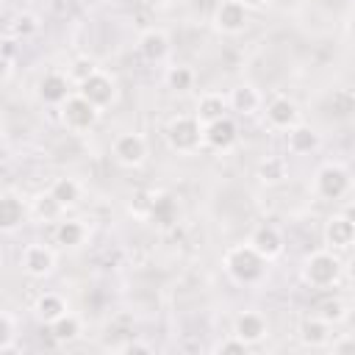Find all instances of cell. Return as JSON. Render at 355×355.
I'll return each mask as SVG.
<instances>
[{
    "instance_id": "1",
    "label": "cell",
    "mask_w": 355,
    "mask_h": 355,
    "mask_svg": "<svg viewBox=\"0 0 355 355\" xmlns=\"http://www.w3.org/2000/svg\"><path fill=\"white\" fill-rule=\"evenodd\" d=\"M222 266L227 272V277L244 288H252V286H261L266 280V272H269V261H263L250 244H236L225 252L222 258Z\"/></svg>"
},
{
    "instance_id": "2",
    "label": "cell",
    "mask_w": 355,
    "mask_h": 355,
    "mask_svg": "<svg viewBox=\"0 0 355 355\" xmlns=\"http://www.w3.org/2000/svg\"><path fill=\"white\" fill-rule=\"evenodd\" d=\"M164 141L178 155H194L205 147L202 139V122L194 114H178L164 128Z\"/></svg>"
},
{
    "instance_id": "3",
    "label": "cell",
    "mask_w": 355,
    "mask_h": 355,
    "mask_svg": "<svg viewBox=\"0 0 355 355\" xmlns=\"http://www.w3.org/2000/svg\"><path fill=\"white\" fill-rule=\"evenodd\" d=\"M300 275L302 280L311 286V288H333L338 280H341V258L338 252L333 250H313L311 255H305L302 266H300Z\"/></svg>"
},
{
    "instance_id": "4",
    "label": "cell",
    "mask_w": 355,
    "mask_h": 355,
    "mask_svg": "<svg viewBox=\"0 0 355 355\" xmlns=\"http://www.w3.org/2000/svg\"><path fill=\"white\" fill-rule=\"evenodd\" d=\"M349 189H352V175L344 164H336V161L322 164L313 175V194L319 200H327V202L344 200L349 194Z\"/></svg>"
},
{
    "instance_id": "5",
    "label": "cell",
    "mask_w": 355,
    "mask_h": 355,
    "mask_svg": "<svg viewBox=\"0 0 355 355\" xmlns=\"http://www.w3.org/2000/svg\"><path fill=\"white\" fill-rule=\"evenodd\" d=\"M58 119L69 133H86L97 125L100 119V108H94L86 97H80L78 92H72L61 105H58Z\"/></svg>"
},
{
    "instance_id": "6",
    "label": "cell",
    "mask_w": 355,
    "mask_h": 355,
    "mask_svg": "<svg viewBox=\"0 0 355 355\" xmlns=\"http://www.w3.org/2000/svg\"><path fill=\"white\" fill-rule=\"evenodd\" d=\"M111 155H114V161H116L119 166H125V169H139V166L147 161L150 147H147V139H144L141 133L125 130V133H119V136L111 141Z\"/></svg>"
},
{
    "instance_id": "7",
    "label": "cell",
    "mask_w": 355,
    "mask_h": 355,
    "mask_svg": "<svg viewBox=\"0 0 355 355\" xmlns=\"http://www.w3.org/2000/svg\"><path fill=\"white\" fill-rule=\"evenodd\" d=\"M211 22H214V31L222 33V36H239L247 31L250 25V11L241 0H219L214 14H211Z\"/></svg>"
},
{
    "instance_id": "8",
    "label": "cell",
    "mask_w": 355,
    "mask_h": 355,
    "mask_svg": "<svg viewBox=\"0 0 355 355\" xmlns=\"http://www.w3.org/2000/svg\"><path fill=\"white\" fill-rule=\"evenodd\" d=\"M75 92L80 94V97H86L94 108H100V111H105V108H111L114 103H116V80L108 75V72H103V69H97L94 75H89L83 83H78L75 86Z\"/></svg>"
},
{
    "instance_id": "9",
    "label": "cell",
    "mask_w": 355,
    "mask_h": 355,
    "mask_svg": "<svg viewBox=\"0 0 355 355\" xmlns=\"http://www.w3.org/2000/svg\"><path fill=\"white\" fill-rule=\"evenodd\" d=\"M247 244H250L263 261H269V263L277 261V258L283 255V250H286V239H283L280 227L272 225V222H261L258 227H252Z\"/></svg>"
},
{
    "instance_id": "10",
    "label": "cell",
    "mask_w": 355,
    "mask_h": 355,
    "mask_svg": "<svg viewBox=\"0 0 355 355\" xmlns=\"http://www.w3.org/2000/svg\"><path fill=\"white\" fill-rule=\"evenodd\" d=\"M202 139H205V147H211L216 153H230L239 144V125L230 114L219 116V119L202 125Z\"/></svg>"
},
{
    "instance_id": "11",
    "label": "cell",
    "mask_w": 355,
    "mask_h": 355,
    "mask_svg": "<svg viewBox=\"0 0 355 355\" xmlns=\"http://www.w3.org/2000/svg\"><path fill=\"white\" fill-rule=\"evenodd\" d=\"M355 241V222L349 214H330L324 219V244L333 252L349 250Z\"/></svg>"
},
{
    "instance_id": "12",
    "label": "cell",
    "mask_w": 355,
    "mask_h": 355,
    "mask_svg": "<svg viewBox=\"0 0 355 355\" xmlns=\"http://www.w3.org/2000/svg\"><path fill=\"white\" fill-rule=\"evenodd\" d=\"M19 266H22V272H25L28 277H47V275H53V269H55V252H53L47 244L33 241V244H28V247L22 250Z\"/></svg>"
},
{
    "instance_id": "13",
    "label": "cell",
    "mask_w": 355,
    "mask_h": 355,
    "mask_svg": "<svg viewBox=\"0 0 355 355\" xmlns=\"http://www.w3.org/2000/svg\"><path fill=\"white\" fill-rule=\"evenodd\" d=\"M72 92H75V86H72V80L67 78V72H55V69L44 72V75L39 78V83H36L39 100H42L44 105H53V108H58Z\"/></svg>"
},
{
    "instance_id": "14",
    "label": "cell",
    "mask_w": 355,
    "mask_h": 355,
    "mask_svg": "<svg viewBox=\"0 0 355 355\" xmlns=\"http://www.w3.org/2000/svg\"><path fill=\"white\" fill-rule=\"evenodd\" d=\"M263 116H266L269 128L283 130V133H286L288 128H294L297 122H302V119H300V105H297L291 97H286V94L272 97V100L263 105Z\"/></svg>"
},
{
    "instance_id": "15",
    "label": "cell",
    "mask_w": 355,
    "mask_h": 355,
    "mask_svg": "<svg viewBox=\"0 0 355 355\" xmlns=\"http://www.w3.org/2000/svg\"><path fill=\"white\" fill-rule=\"evenodd\" d=\"M266 333H269V322H266V316L258 313V311H241V313L233 319V336L241 338L247 347L261 344V341L266 338Z\"/></svg>"
},
{
    "instance_id": "16",
    "label": "cell",
    "mask_w": 355,
    "mask_h": 355,
    "mask_svg": "<svg viewBox=\"0 0 355 355\" xmlns=\"http://www.w3.org/2000/svg\"><path fill=\"white\" fill-rule=\"evenodd\" d=\"M31 216L28 202L14 194V191H3L0 194V233H14L19 230Z\"/></svg>"
},
{
    "instance_id": "17",
    "label": "cell",
    "mask_w": 355,
    "mask_h": 355,
    "mask_svg": "<svg viewBox=\"0 0 355 355\" xmlns=\"http://www.w3.org/2000/svg\"><path fill=\"white\" fill-rule=\"evenodd\" d=\"M136 47H139V55H141L144 61L161 64V61H166V55H169V50H172V39H169V33H166L164 28H147V31L139 36Z\"/></svg>"
},
{
    "instance_id": "18",
    "label": "cell",
    "mask_w": 355,
    "mask_h": 355,
    "mask_svg": "<svg viewBox=\"0 0 355 355\" xmlns=\"http://www.w3.org/2000/svg\"><path fill=\"white\" fill-rule=\"evenodd\" d=\"M227 108L236 111L239 116H252L263 108V94L258 92L255 83H239L227 92Z\"/></svg>"
},
{
    "instance_id": "19",
    "label": "cell",
    "mask_w": 355,
    "mask_h": 355,
    "mask_svg": "<svg viewBox=\"0 0 355 355\" xmlns=\"http://www.w3.org/2000/svg\"><path fill=\"white\" fill-rule=\"evenodd\" d=\"M319 144H322L319 130L305 125V122H297L294 128L286 130V150L291 155H311V153L319 150Z\"/></svg>"
},
{
    "instance_id": "20",
    "label": "cell",
    "mask_w": 355,
    "mask_h": 355,
    "mask_svg": "<svg viewBox=\"0 0 355 355\" xmlns=\"http://www.w3.org/2000/svg\"><path fill=\"white\" fill-rule=\"evenodd\" d=\"M147 216H150V222H155V225H161V227H169V225L178 222L180 205H178V200H175L169 191H155L153 200H150Z\"/></svg>"
},
{
    "instance_id": "21",
    "label": "cell",
    "mask_w": 355,
    "mask_h": 355,
    "mask_svg": "<svg viewBox=\"0 0 355 355\" xmlns=\"http://www.w3.org/2000/svg\"><path fill=\"white\" fill-rule=\"evenodd\" d=\"M300 341L311 349H322L333 341V324L324 322L322 316H308L302 324H300Z\"/></svg>"
},
{
    "instance_id": "22",
    "label": "cell",
    "mask_w": 355,
    "mask_h": 355,
    "mask_svg": "<svg viewBox=\"0 0 355 355\" xmlns=\"http://www.w3.org/2000/svg\"><path fill=\"white\" fill-rule=\"evenodd\" d=\"M227 114H230L227 94H222V92H205V94H200V100L194 105V116L202 125H208V122H214L219 116H227Z\"/></svg>"
},
{
    "instance_id": "23",
    "label": "cell",
    "mask_w": 355,
    "mask_h": 355,
    "mask_svg": "<svg viewBox=\"0 0 355 355\" xmlns=\"http://www.w3.org/2000/svg\"><path fill=\"white\" fill-rule=\"evenodd\" d=\"M80 333H83V322H80V316L72 313V311L61 313L58 319H53V322L47 324V336H50L55 344H72Z\"/></svg>"
},
{
    "instance_id": "24",
    "label": "cell",
    "mask_w": 355,
    "mask_h": 355,
    "mask_svg": "<svg viewBox=\"0 0 355 355\" xmlns=\"http://www.w3.org/2000/svg\"><path fill=\"white\" fill-rule=\"evenodd\" d=\"M69 311V305H67V300L58 294V291H44V294H39L36 297V302H33V316L47 327L53 319H58L61 313H67Z\"/></svg>"
},
{
    "instance_id": "25",
    "label": "cell",
    "mask_w": 355,
    "mask_h": 355,
    "mask_svg": "<svg viewBox=\"0 0 355 355\" xmlns=\"http://www.w3.org/2000/svg\"><path fill=\"white\" fill-rule=\"evenodd\" d=\"M255 175H258V180L263 186H277V183H283L288 178V161L283 155H266V158L258 161Z\"/></svg>"
},
{
    "instance_id": "26",
    "label": "cell",
    "mask_w": 355,
    "mask_h": 355,
    "mask_svg": "<svg viewBox=\"0 0 355 355\" xmlns=\"http://www.w3.org/2000/svg\"><path fill=\"white\" fill-rule=\"evenodd\" d=\"M55 244H61V247H67V250H75V247H80L83 241H86V225L80 222V219H58L55 222Z\"/></svg>"
},
{
    "instance_id": "27",
    "label": "cell",
    "mask_w": 355,
    "mask_h": 355,
    "mask_svg": "<svg viewBox=\"0 0 355 355\" xmlns=\"http://www.w3.org/2000/svg\"><path fill=\"white\" fill-rule=\"evenodd\" d=\"M47 191L55 197V202H58L64 211L72 208V205H78V200H80V194H83V189H80V183H78L75 178H55Z\"/></svg>"
},
{
    "instance_id": "28",
    "label": "cell",
    "mask_w": 355,
    "mask_h": 355,
    "mask_svg": "<svg viewBox=\"0 0 355 355\" xmlns=\"http://www.w3.org/2000/svg\"><path fill=\"white\" fill-rule=\"evenodd\" d=\"M31 214H33L39 222H58V219L64 216V208L55 202V197H53L50 191H42V194H36V200H33V205H31Z\"/></svg>"
},
{
    "instance_id": "29",
    "label": "cell",
    "mask_w": 355,
    "mask_h": 355,
    "mask_svg": "<svg viewBox=\"0 0 355 355\" xmlns=\"http://www.w3.org/2000/svg\"><path fill=\"white\" fill-rule=\"evenodd\" d=\"M164 80H166V86H169L172 92H189V89H194L197 75H194V69H191V67L178 64V67H169V69H166Z\"/></svg>"
},
{
    "instance_id": "30",
    "label": "cell",
    "mask_w": 355,
    "mask_h": 355,
    "mask_svg": "<svg viewBox=\"0 0 355 355\" xmlns=\"http://www.w3.org/2000/svg\"><path fill=\"white\" fill-rule=\"evenodd\" d=\"M100 67H97V61L94 58H89V55H80V58H75L69 67H67V78L72 80V86H78V83H83L89 75H94Z\"/></svg>"
},
{
    "instance_id": "31",
    "label": "cell",
    "mask_w": 355,
    "mask_h": 355,
    "mask_svg": "<svg viewBox=\"0 0 355 355\" xmlns=\"http://www.w3.org/2000/svg\"><path fill=\"white\" fill-rule=\"evenodd\" d=\"M36 31H39V17L31 14V11L17 14L14 22H11V33H14L17 39H28V36H33Z\"/></svg>"
},
{
    "instance_id": "32",
    "label": "cell",
    "mask_w": 355,
    "mask_h": 355,
    "mask_svg": "<svg viewBox=\"0 0 355 355\" xmlns=\"http://www.w3.org/2000/svg\"><path fill=\"white\" fill-rule=\"evenodd\" d=\"M316 316H322V319L330 322V324H338V322L347 319V305H344V300H338V297L324 300V302L319 305V313H316Z\"/></svg>"
},
{
    "instance_id": "33",
    "label": "cell",
    "mask_w": 355,
    "mask_h": 355,
    "mask_svg": "<svg viewBox=\"0 0 355 355\" xmlns=\"http://www.w3.org/2000/svg\"><path fill=\"white\" fill-rule=\"evenodd\" d=\"M14 349V322L8 313L0 311V352Z\"/></svg>"
},
{
    "instance_id": "34",
    "label": "cell",
    "mask_w": 355,
    "mask_h": 355,
    "mask_svg": "<svg viewBox=\"0 0 355 355\" xmlns=\"http://www.w3.org/2000/svg\"><path fill=\"white\" fill-rule=\"evenodd\" d=\"M247 349H250V347H247L241 338H236L233 333H230V336L216 347V352H219V355H244Z\"/></svg>"
},
{
    "instance_id": "35",
    "label": "cell",
    "mask_w": 355,
    "mask_h": 355,
    "mask_svg": "<svg viewBox=\"0 0 355 355\" xmlns=\"http://www.w3.org/2000/svg\"><path fill=\"white\" fill-rule=\"evenodd\" d=\"M327 347L333 349V355H347V352H352V349H355V336H349V333H347V336H341L338 341H336V336H333V341H330Z\"/></svg>"
},
{
    "instance_id": "36",
    "label": "cell",
    "mask_w": 355,
    "mask_h": 355,
    "mask_svg": "<svg viewBox=\"0 0 355 355\" xmlns=\"http://www.w3.org/2000/svg\"><path fill=\"white\" fill-rule=\"evenodd\" d=\"M19 53V39L17 36H3L0 39V55H6L8 61H14Z\"/></svg>"
},
{
    "instance_id": "37",
    "label": "cell",
    "mask_w": 355,
    "mask_h": 355,
    "mask_svg": "<svg viewBox=\"0 0 355 355\" xmlns=\"http://www.w3.org/2000/svg\"><path fill=\"white\" fill-rule=\"evenodd\" d=\"M119 352H141V355H150L153 347L150 344H141V341H128V344L119 347Z\"/></svg>"
},
{
    "instance_id": "38",
    "label": "cell",
    "mask_w": 355,
    "mask_h": 355,
    "mask_svg": "<svg viewBox=\"0 0 355 355\" xmlns=\"http://www.w3.org/2000/svg\"><path fill=\"white\" fill-rule=\"evenodd\" d=\"M247 6V11H263L269 6V0H241Z\"/></svg>"
},
{
    "instance_id": "39",
    "label": "cell",
    "mask_w": 355,
    "mask_h": 355,
    "mask_svg": "<svg viewBox=\"0 0 355 355\" xmlns=\"http://www.w3.org/2000/svg\"><path fill=\"white\" fill-rule=\"evenodd\" d=\"M8 69H11V61H8L6 55H0V80L8 78Z\"/></svg>"
},
{
    "instance_id": "40",
    "label": "cell",
    "mask_w": 355,
    "mask_h": 355,
    "mask_svg": "<svg viewBox=\"0 0 355 355\" xmlns=\"http://www.w3.org/2000/svg\"><path fill=\"white\" fill-rule=\"evenodd\" d=\"M144 3H147L150 8H169L175 0H144Z\"/></svg>"
},
{
    "instance_id": "41",
    "label": "cell",
    "mask_w": 355,
    "mask_h": 355,
    "mask_svg": "<svg viewBox=\"0 0 355 355\" xmlns=\"http://www.w3.org/2000/svg\"><path fill=\"white\" fill-rule=\"evenodd\" d=\"M0 136H3V119H0Z\"/></svg>"
}]
</instances>
